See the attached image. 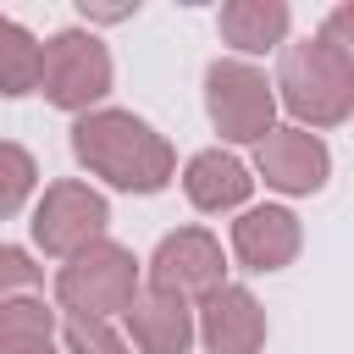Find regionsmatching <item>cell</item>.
Wrapping results in <instances>:
<instances>
[{
	"mask_svg": "<svg viewBox=\"0 0 354 354\" xmlns=\"http://www.w3.org/2000/svg\"><path fill=\"white\" fill-rule=\"evenodd\" d=\"M66 354H133L105 321L94 315H66Z\"/></svg>",
	"mask_w": 354,
	"mask_h": 354,
	"instance_id": "obj_17",
	"label": "cell"
},
{
	"mask_svg": "<svg viewBox=\"0 0 354 354\" xmlns=\"http://www.w3.org/2000/svg\"><path fill=\"white\" fill-rule=\"evenodd\" d=\"M127 332H133L138 354H188V343H194L199 326H194V310L183 299L144 288L133 299V310H127Z\"/></svg>",
	"mask_w": 354,
	"mask_h": 354,
	"instance_id": "obj_11",
	"label": "cell"
},
{
	"mask_svg": "<svg viewBox=\"0 0 354 354\" xmlns=\"http://www.w3.org/2000/svg\"><path fill=\"white\" fill-rule=\"evenodd\" d=\"M183 188H188V199H194V210H238L243 199H249V188H254V177H249V166L238 160V155H221V149H205V155H194L188 160V177H183Z\"/></svg>",
	"mask_w": 354,
	"mask_h": 354,
	"instance_id": "obj_12",
	"label": "cell"
},
{
	"mask_svg": "<svg viewBox=\"0 0 354 354\" xmlns=\"http://www.w3.org/2000/svg\"><path fill=\"white\" fill-rule=\"evenodd\" d=\"M321 33H326L348 61H354V6H332V11H326V22H321Z\"/></svg>",
	"mask_w": 354,
	"mask_h": 354,
	"instance_id": "obj_19",
	"label": "cell"
},
{
	"mask_svg": "<svg viewBox=\"0 0 354 354\" xmlns=\"http://www.w3.org/2000/svg\"><path fill=\"white\" fill-rule=\"evenodd\" d=\"M254 166L282 194H315L326 183V171H332V155L310 127H271L254 144Z\"/></svg>",
	"mask_w": 354,
	"mask_h": 354,
	"instance_id": "obj_8",
	"label": "cell"
},
{
	"mask_svg": "<svg viewBox=\"0 0 354 354\" xmlns=\"http://www.w3.org/2000/svg\"><path fill=\"white\" fill-rule=\"evenodd\" d=\"M277 88H282V105L310 122V127H337L348 111H354V61L326 39H299L282 50V66H277Z\"/></svg>",
	"mask_w": 354,
	"mask_h": 354,
	"instance_id": "obj_2",
	"label": "cell"
},
{
	"mask_svg": "<svg viewBox=\"0 0 354 354\" xmlns=\"http://www.w3.org/2000/svg\"><path fill=\"white\" fill-rule=\"evenodd\" d=\"M105 221H111V210L88 183H50L39 210H33V243L44 254H66L72 260L88 243H100Z\"/></svg>",
	"mask_w": 354,
	"mask_h": 354,
	"instance_id": "obj_6",
	"label": "cell"
},
{
	"mask_svg": "<svg viewBox=\"0 0 354 354\" xmlns=\"http://www.w3.org/2000/svg\"><path fill=\"white\" fill-rule=\"evenodd\" d=\"M39 282H44V271H39V266H33L22 249L0 243V310H6L11 299H28Z\"/></svg>",
	"mask_w": 354,
	"mask_h": 354,
	"instance_id": "obj_18",
	"label": "cell"
},
{
	"mask_svg": "<svg viewBox=\"0 0 354 354\" xmlns=\"http://www.w3.org/2000/svg\"><path fill=\"white\" fill-rule=\"evenodd\" d=\"M55 299L66 304V315H94V321L127 315L133 299H138V260H133L122 243L100 238V243H88L83 254H72V260L61 266Z\"/></svg>",
	"mask_w": 354,
	"mask_h": 354,
	"instance_id": "obj_3",
	"label": "cell"
},
{
	"mask_svg": "<svg viewBox=\"0 0 354 354\" xmlns=\"http://www.w3.org/2000/svg\"><path fill=\"white\" fill-rule=\"evenodd\" d=\"M221 39L243 55H260V50H277L288 39V6L282 0H227L221 6Z\"/></svg>",
	"mask_w": 354,
	"mask_h": 354,
	"instance_id": "obj_13",
	"label": "cell"
},
{
	"mask_svg": "<svg viewBox=\"0 0 354 354\" xmlns=\"http://www.w3.org/2000/svg\"><path fill=\"white\" fill-rule=\"evenodd\" d=\"M72 149L77 160L105 177L111 188H127V194H160L177 171V155L171 144L138 122L133 111H88L72 122Z\"/></svg>",
	"mask_w": 354,
	"mask_h": 354,
	"instance_id": "obj_1",
	"label": "cell"
},
{
	"mask_svg": "<svg viewBox=\"0 0 354 354\" xmlns=\"http://www.w3.org/2000/svg\"><path fill=\"white\" fill-rule=\"evenodd\" d=\"M221 243L205 232V227H183V232H166L155 260H149V288L155 293H171V299H210L221 288Z\"/></svg>",
	"mask_w": 354,
	"mask_h": 354,
	"instance_id": "obj_7",
	"label": "cell"
},
{
	"mask_svg": "<svg viewBox=\"0 0 354 354\" xmlns=\"http://www.w3.org/2000/svg\"><path fill=\"white\" fill-rule=\"evenodd\" d=\"M50 332H55V315L39 299H11L0 310V354H55Z\"/></svg>",
	"mask_w": 354,
	"mask_h": 354,
	"instance_id": "obj_15",
	"label": "cell"
},
{
	"mask_svg": "<svg viewBox=\"0 0 354 354\" xmlns=\"http://www.w3.org/2000/svg\"><path fill=\"white\" fill-rule=\"evenodd\" d=\"M199 337H205L210 354H260V343H266V310L254 304L249 288L221 282L205 299V310H199Z\"/></svg>",
	"mask_w": 354,
	"mask_h": 354,
	"instance_id": "obj_9",
	"label": "cell"
},
{
	"mask_svg": "<svg viewBox=\"0 0 354 354\" xmlns=\"http://www.w3.org/2000/svg\"><path fill=\"white\" fill-rule=\"evenodd\" d=\"M277 83H266L260 66L249 61H210L205 72V105H210V122L221 127V138L232 144H260L271 133V116H277Z\"/></svg>",
	"mask_w": 354,
	"mask_h": 354,
	"instance_id": "obj_5",
	"label": "cell"
},
{
	"mask_svg": "<svg viewBox=\"0 0 354 354\" xmlns=\"http://www.w3.org/2000/svg\"><path fill=\"white\" fill-rule=\"evenodd\" d=\"M39 94L61 111H83L111 94V50L83 33V28H61L55 39H44V72H39Z\"/></svg>",
	"mask_w": 354,
	"mask_h": 354,
	"instance_id": "obj_4",
	"label": "cell"
},
{
	"mask_svg": "<svg viewBox=\"0 0 354 354\" xmlns=\"http://www.w3.org/2000/svg\"><path fill=\"white\" fill-rule=\"evenodd\" d=\"M33 177H39V171H33V155H28L22 144H0V221L28 205Z\"/></svg>",
	"mask_w": 354,
	"mask_h": 354,
	"instance_id": "obj_16",
	"label": "cell"
},
{
	"mask_svg": "<svg viewBox=\"0 0 354 354\" xmlns=\"http://www.w3.org/2000/svg\"><path fill=\"white\" fill-rule=\"evenodd\" d=\"M232 249H238V260L249 271H282L299 254V221H293V210H282V205L243 210L232 221Z\"/></svg>",
	"mask_w": 354,
	"mask_h": 354,
	"instance_id": "obj_10",
	"label": "cell"
},
{
	"mask_svg": "<svg viewBox=\"0 0 354 354\" xmlns=\"http://www.w3.org/2000/svg\"><path fill=\"white\" fill-rule=\"evenodd\" d=\"M39 72H44V44L22 22L0 17V94L17 100L28 88H39Z\"/></svg>",
	"mask_w": 354,
	"mask_h": 354,
	"instance_id": "obj_14",
	"label": "cell"
},
{
	"mask_svg": "<svg viewBox=\"0 0 354 354\" xmlns=\"http://www.w3.org/2000/svg\"><path fill=\"white\" fill-rule=\"evenodd\" d=\"M138 6H83V17H100V22H116V17H133Z\"/></svg>",
	"mask_w": 354,
	"mask_h": 354,
	"instance_id": "obj_20",
	"label": "cell"
}]
</instances>
